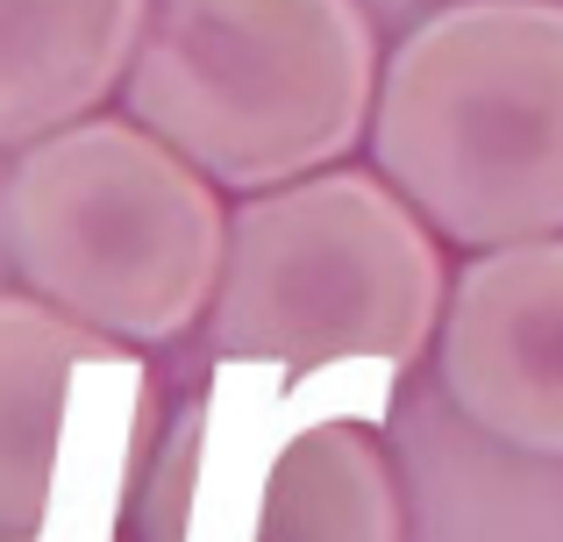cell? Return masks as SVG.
<instances>
[{
	"instance_id": "6da1fadb",
	"label": "cell",
	"mask_w": 563,
	"mask_h": 542,
	"mask_svg": "<svg viewBox=\"0 0 563 542\" xmlns=\"http://www.w3.org/2000/svg\"><path fill=\"white\" fill-rule=\"evenodd\" d=\"M372 157L442 243L563 236V0H456L378 71Z\"/></svg>"
},
{
	"instance_id": "7a4b0ae2",
	"label": "cell",
	"mask_w": 563,
	"mask_h": 542,
	"mask_svg": "<svg viewBox=\"0 0 563 542\" xmlns=\"http://www.w3.org/2000/svg\"><path fill=\"white\" fill-rule=\"evenodd\" d=\"M129 114L229 193L343 165L378 108L364 0H157Z\"/></svg>"
},
{
	"instance_id": "3957f363",
	"label": "cell",
	"mask_w": 563,
	"mask_h": 542,
	"mask_svg": "<svg viewBox=\"0 0 563 542\" xmlns=\"http://www.w3.org/2000/svg\"><path fill=\"white\" fill-rule=\"evenodd\" d=\"M8 243L36 300L143 350L207 321L229 208L221 186L136 114H86L22 151L8 179Z\"/></svg>"
},
{
	"instance_id": "277c9868",
	"label": "cell",
	"mask_w": 563,
	"mask_h": 542,
	"mask_svg": "<svg viewBox=\"0 0 563 542\" xmlns=\"http://www.w3.org/2000/svg\"><path fill=\"white\" fill-rule=\"evenodd\" d=\"M442 307V236L399 200L385 172L329 165L292 186H264L229 214L207 335L214 357H385L407 372L435 343Z\"/></svg>"
},
{
	"instance_id": "5b68a950",
	"label": "cell",
	"mask_w": 563,
	"mask_h": 542,
	"mask_svg": "<svg viewBox=\"0 0 563 542\" xmlns=\"http://www.w3.org/2000/svg\"><path fill=\"white\" fill-rule=\"evenodd\" d=\"M157 429L165 400L136 343L0 292V542H122Z\"/></svg>"
},
{
	"instance_id": "8992f818",
	"label": "cell",
	"mask_w": 563,
	"mask_h": 542,
	"mask_svg": "<svg viewBox=\"0 0 563 542\" xmlns=\"http://www.w3.org/2000/svg\"><path fill=\"white\" fill-rule=\"evenodd\" d=\"M393 392L399 364L385 357H221L207 392L165 429L136 486V542H257L278 457L321 421L378 429L393 414Z\"/></svg>"
},
{
	"instance_id": "52a82bcc",
	"label": "cell",
	"mask_w": 563,
	"mask_h": 542,
	"mask_svg": "<svg viewBox=\"0 0 563 542\" xmlns=\"http://www.w3.org/2000/svg\"><path fill=\"white\" fill-rule=\"evenodd\" d=\"M435 350L450 400L493 443L563 457V236L471 257Z\"/></svg>"
},
{
	"instance_id": "ba28073f",
	"label": "cell",
	"mask_w": 563,
	"mask_h": 542,
	"mask_svg": "<svg viewBox=\"0 0 563 542\" xmlns=\"http://www.w3.org/2000/svg\"><path fill=\"white\" fill-rule=\"evenodd\" d=\"M151 0H0V151L100 114L129 79Z\"/></svg>"
},
{
	"instance_id": "9c48e42d",
	"label": "cell",
	"mask_w": 563,
	"mask_h": 542,
	"mask_svg": "<svg viewBox=\"0 0 563 542\" xmlns=\"http://www.w3.org/2000/svg\"><path fill=\"white\" fill-rule=\"evenodd\" d=\"M257 542H407L393 464L357 421H321L278 457Z\"/></svg>"
}]
</instances>
